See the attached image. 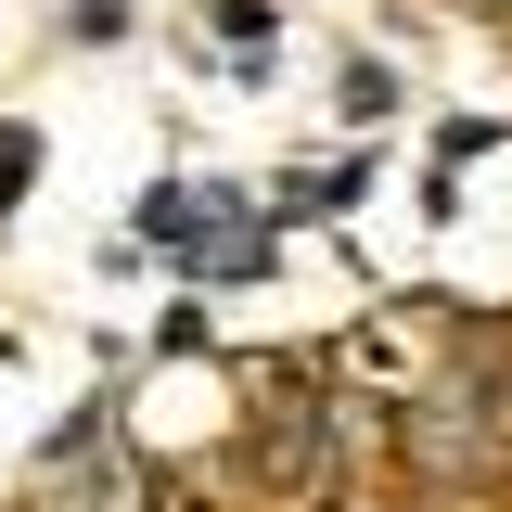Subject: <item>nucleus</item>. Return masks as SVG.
<instances>
[{
	"label": "nucleus",
	"instance_id": "f257e3e1",
	"mask_svg": "<svg viewBox=\"0 0 512 512\" xmlns=\"http://www.w3.org/2000/svg\"><path fill=\"white\" fill-rule=\"evenodd\" d=\"M218 39H231V77H269V39H282V13H269V0H218Z\"/></svg>",
	"mask_w": 512,
	"mask_h": 512
},
{
	"label": "nucleus",
	"instance_id": "f03ea898",
	"mask_svg": "<svg viewBox=\"0 0 512 512\" xmlns=\"http://www.w3.org/2000/svg\"><path fill=\"white\" fill-rule=\"evenodd\" d=\"M333 103H346L359 128H372V116H397V64H346V77H333Z\"/></svg>",
	"mask_w": 512,
	"mask_h": 512
},
{
	"label": "nucleus",
	"instance_id": "7ed1b4c3",
	"mask_svg": "<svg viewBox=\"0 0 512 512\" xmlns=\"http://www.w3.org/2000/svg\"><path fill=\"white\" fill-rule=\"evenodd\" d=\"M500 141H512L500 116H448V128H436V154H448V180H461V167H474V154H500Z\"/></svg>",
	"mask_w": 512,
	"mask_h": 512
},
{
	"label": "nucleus",
	"instance_id": "20e7f679",
	"mask_svg": "<svg viewBox=\"0 0 512 512\" xmlns=\"http://www.w3.org/2000/svg\"><path fill=\"white\" fill-rule=\"evenodd\" d=\"M26 180H39V128H13V116H0V205H13Z\"/></svg>",
	"mask_w": 512,
	"mask_h": 512
}]
</instances>
